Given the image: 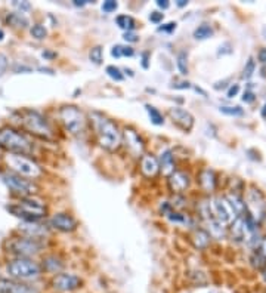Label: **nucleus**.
Returning <instances> with one entry per match:
<instances>
[{
	"instance_id": "obj_10",
	"label": "nucleus",
	"mask_w": 266,
	"mask_h": 293,
	"mask_svg": "<svg viewBox=\"0 0 266 293\" xmlns=\"http://www.w3.org/2000/svg\"><path fill=\"white\" fill-rule=\"evenodd\" d=\"M210 209H212V215L216 221H219L222 224H226V222H232L237 215L235 212L232 210L231 204L228 203L226 199L223 197H216L210 202Z\"/></svg>"
},
{
	"instance_id": "obj_39",
	"label": "nucleus",
	"mask_w": 266,
	"mask_h": 293,
	"mask_svg": "<svg viewBox=\"0 0 266 293\" xmlns=\"http://www.w3.org/2000/svg\"><path fill=\"white\" fill-rule=\"evenodd\" d=\"M6 68H8V58H6V55L0 53V76H3Z\"/></svg>"
},
{
	"instance_id": "obj_19",
	"label": "nucleus",
	"mask_w": 266,
	"mask_h": 293,
	"mask_svg": "<svg viewBox=\"0 0 266 293\" xmlns=\"http://www.w3.org/2000/svg\"><path fill=\"white\" fill-rule=\"evenodd\" d=\"M160 170V164L158 160L154 156H142L141 157V172L147 177V178H154L155 175Z\"/></svg>"
},
{
	"instance_id": "obj_32",
	"label": "nucleus",
	"mask_w": 266,
	"mask_h": 293,
	"mask_svg": "<svg viewBox=\"0 0 266 293\" xmlns=\"http://www.w3.org/2000/svg\"><path fill=\"white\" fill-rule=\"evenodd\" d=\"M177 68L180 71V74H188V63H186V53L185 52H180L177 55Z\"/></svg>"
},
{
	"instance_id": "obj_48",
	"label": "nucleus",
	"mask_w": 266,
	"mask_h": 293,
	"mask_svg": "<svg viewBox=\"0 0 266 293\" xmlns=\"http://www.w3.org/2000/svg\"><path fill=\"white\" fill-rule=\"evenodd\" d=\"M144 68H148V53H144V61H142Z\"/></svg>"
},
{
	"instance_id": "obj_47",
	"label": "nucleus",
	"mask_w": 266,
	"mask_h": 293,
	"mask_svg": "<svg viewBox=\"0 0 266 293\" xmlns=\"http://www.w3.org/2000/svg\"><path fill=\"white\" fill-rule=\"evenodd\" d=\"M157 6L161 8V9H167V8L170 6V3H169L167 0H158V2H157Z\"/></svg>"
},
{
	"instance_id": "obj_24",
	"label": "nucleus",
	"mask_w": 266,
	"mask_h": 293,
	"mask_svg": "<svg viewBox=\"0 0 266 293\" xmlns=\"http://www.w3.org/2000/svg\"><path fill=\"white\" fill-rule=\"evenodd\" d=\"M43 268L49 272H58L62 268V262L56 256H49L43 261Z\"/></svg>"
},
{
	"instance_id": "obj_37",
	"label": "nucleus",
	"mask_w": 266,
	"mask_h": 293,
	"mask_svg": "<svg viewBox=\"0 0 266 293\" xmlns=\"http://www.w3.org/2000/svg\"><path fill=\"white\" fill-rule=\"evenodd\" d=\"M254 68H256V64H254V61L250 58L248 60V63H247V66H245V68H244V77L245 79H250L251 76H253V73H254Z\"/></svg>"
},
{
	"instance_id": "obj_51",
	"label": "nucleus",
	"mask_w": 266,
	"mask_h": 293,
	"mask_svg": "<svg viewBox=\"0 0 266 293\" xmlns=\"http://www.w3.org/2000/svg\"><path fill=\"white\" fill-rule=\"evenodd\" d=\"M186 3H188L186 0H179V2H177V6H185Z\"/></svg>"
},
{
	"instance_id": "obj_8",
	"label": "nucleus",
	"mask_w": 266,
	"mask_h": 293,
	"mask_svg": "<svg viewBox=\"0 0 266 293\" xmlns=\"http://www.w3.org/2000/svg\"><path fill=\"white\" fill-rule=\"evenodd\" d=\"M42 243L39 240H34V239H28V237H22V239H14L11 243H9V249L20 255L21 258H27V256H33V255H37L40 250H42Z\"/></svg>"
},
{
	"instance_id": "obj_12",
	"label": "nucleus",
	"mask_w": 266,
	"mask_h": 293,
	"mask_svg": "<svg viewBox=\"0 0 266 293\" xmlns=\"http://www.w3.org/2000/svg\"><path fill=\"white\" fill-rule=\"evenodd\" d=\"M123 139L133 157H142L145 145H144V139L136 131H133L132 128H126L123 132Z\"/></svg>"
},
{
	"instance_id": "obj_26",
	"label": "nucleus",
	"mask_w": 266,
	"mask_h": 293,
	"mask_svg": "<svg viewBox=\"0 0 266 293\" xmlns=\"http://www.w3.org/2000/svg\"><path fill=\"white\" fill-rule=\"evenodd\" d=\"M212 34H213V28H212L210 25H207V24H203V25H200L198 28L194 31V37H195L197 40H204V39H209Z\"/></svg>"
},
{
	"instance_id": "obj_36",
	"label": "nucleus",
	"mask_w": 266,
	"mask_h": 293,
	"mask_svg": "<svg viewBox=\"0 0 266 293\" xmlns=\"http://www.w3.org/2000/svg\"><path fill=\"white\" fill-rule=\"evenodd\" d=\"M167 218L172 222H185L186 224V221H188V218H185V215L177 213V212H167Z\"/></svg>"
},
{
	"instance_id": "obj_33",
	"label": "nucleus",
	"mask_w": 266,
	"mask_h": 293,
	"mask_svg": "<svg viewBox=\"0 0 266 293\" xmlns=\"http://www.w3.org/2000/svg\"><path fill=\"white\" fill-rule=\"evenodd\" d=\"M46 34H47V31H46V28H44L43 25H40V24H36V25H33L31 27V36L33 37H36L37 40H42L46 37Z\"/></svg>"
},
{
	"instance_id": "obj_21",
	"label": "nucleus",
	"mask_w": 266,
	"mask_h": 293,
	"mask_svg": "<svg viewBox=\"0 0 266 293\" xmlns=\"http://www.w3.org/2000/svg\"><path fill=\"white\" fill-rule=\"evenodd\" d=\"M192 243L197 249H206L210 245L212 236L206 231V229H195L192 234Z\"/></svg>"
},
{
	"instance_id": "obj_29",
	"label": "nucleus",
	"mask_w": 266,
	"mask_h": 293,
	"mask_svg": "<svg viewBox=\"0 0 266 293\" xmlns=\"http://www.w3.org/2000/svg\"><path fill=\"white\" fill-rule=\"evenodd\" d=\"M117 25L126 31H132L135 28V20L129 15H120V17H117Z\"/></svg>"
},
{
	"instance_id": "obj_44",
	"label": "nucleus",
	"mask_w": 266,
	"mask_h": 293,
	"mask_svg": "<svg viewBox=\"0 0 266 293\" xmlns=\"http://www.w3.org/2000/svg\"><path fill=\"white\" fill-rule=\"evenodd\" d=\"M124 39H126L127 42H138V36L130 33V31H127V33L124 34Z\"/></svg>"
},
{
	"instance_id": "obj_45",
	"label": "nucleus",
	"mask_w": 266,
	"mask_h": 293,
	"mask_svg": "<svg viewBox=\"0 0 266 293\" xmlns=\"http://www.w3.org/2000/svg\"><path fill=\"white\" fill-rule=\"evenodd\" d=\"M243 101L244 102H251V101H254V95H253L251 92H245L243 96Z\"/></svg>"
},
{
	"instance_id": "obj_41",
	"label": "nucleus",
	"mask_w": 266,
	"mask_h": 293,
	"mask_svg": "<svg viewBox=\"0 0 266 293\" xmlns=\"http://www.w3.org/2000/svg\"><path fill=\"white\" fill-rule=\"evenodd\" d=\"M175 28H176V23H169L164 24L163 27H160L158 30H160V31H169V33H170V31H173Z\"/></svg>"
},
{
	"instance_id": "obj_13",
	"label": "nucleus",
	"mask_w": 266,
	"mask_h": 293,
	"mask_svg": "<svg viewBox=\"0 0 266 293\" xmlns=\"http://www.w3.org/2000/svg\"><path fill=\"white\" fill-rule=\"evenodd\" d=\"M169 115L170 119L173 120V123L179 126L180 129H183L185 132L191 131L192 126H194V117L192 114L183 108H179V107H175V108H170L169 110Z\"/></svg>"
},
{
	"instance_id": "obj_5",
	"label": "nucleus",
	"mask_w": 266,
	"mask_h": 293,
	"mask_svg": "<svg viewBox=\"0 0 266 293\" xmlns=\"http://www.w3.org/2000/svg\"><path fill=\"white\" fill-rule=\"evenodd\" d=\"M8 272L11 277L17 280H31L37 278L42 272V268L37 262L28 259V258H18L8 264Z\"/></svg>"
},
{
	"instance_id": "obj_4",
	"label": "nucleus",
	"mask_w": 266,
	"mask_h": 293,
	"mask_svg": "<svg viewBox=\"0 0 266 293\" xmlns=\"http://www.w3.org/2000/svg\"><path fill=\"white\" fill-rule=\"evenodd\" d=\"M59 120L64 125L65 131L71 135H82L86 131V117L82 110L74 105H64L59 110Z\"/></svg>"
},
{
	"instance_id": "obj_34",
	"label": "nucleus",
	"mask_w": 266,
	"mask_h": 293,
	"mask_svg": "<svg viewBox=\"0 0 266 293\" xmlns=\"http://www.w3.org/2000/svg\"><path fill=\"white\" fill-rule=\"evenodd\" d=\"M107 74L110 76L112 80H115V82H121L124 79V76L121 74V70L117 68L115 66H108L107 67Z\"/></svg>"
},
{
	"instance_id": "obj_17",
	"label": "nucleus",
	"mask_w": 266,
	"mask_h": 293,
	"mask_svg": "<svg viewBox=\"0 0 266 293\" xmlns=\"http://www.w3.org/2000/svg\"><path fill=\"white\" fill-rule=\"evenodd\" d=\"M20 231H22L28 239H40L47 234V228L42 224H37L36 221H25L24 224L20 225Z\"/></svg>"
},
{
	"instance_id": "obj_14",
	"label": "nucleus",
	"mask_w": 266,
	"mask_h": 293,
	"mask_svg": "<svg viewBox=\"0 0 266 293\" xmlns=\"http://www.w3.org/2000/svg\"><path fill=\"white\" fill-rule=\"evenodd\" d=\"M191 184V178L188 173L180 172V170H175L170 177H169V188L172 193L175 194H180L183 193Z\"/></svg>"
},
{
	"instance_id": "obj_1",
	"label": "nucleus",
	"mask_w": 266,
	"mask_h": 293,
	"mask_svg": "<svg viewBox=\"0 0 266 293\" xmlns=\"http://www.w3.org/2000/svg\"><path fill=\"white\" fill-rule=\"evenodd\" d=\"M89 119L93 126L99 145L107 151H117L123 144V135L118 131L117 125L111 122L110 119H107L104 114L96 113V111L89 114Z\"/></svg>"
},
{
	"instance_id": "obj_52",
	"label": "nucleus",
	"mask_w": 266,
	"mask_h": 293,
	"mask_svg": "<svg viewBox=\"0 0 266 293\" xmlns=\"http://www.w3.org/2000/svg\"><path fill=\"white\" fill-rule=\"evenodd\" d=\"M262 115L266 117V104H265V107H263V110H262Z\"/></svg>"
},
{
	"instance_id": "obj_23",
	"label": "nucleus",
	"mask_w": 266,
	"mask_h": 293,
	"mask_svg": "<svg viewBox=\"0 0 266 293\" xmlns=\"http://www.w3.org/2000/svg\"><path fill=\"white\" fill-rule=\"evenodd\" d=\"M228 203L231 204V207H232V210L235 212V215L237 216H243L245 215V203H244V200L238 196V194H229L228 196Z\"/></svg>"
},
{
	"instance_id": "obj_25",
	"label": "nucleus",
	"mask_w": 266,
	"mask_h": 293,
	"mask_svg": "<svg viewBox=\"0 0 266 293\" xmlns=\"http://www.w3.org/2000/svg\"><path fill=\"white\" fill-rule=\"evenodd\" d=\"M207 224H209V229H210V232H209L210 236L218 237V239H222L225 236V226L222 222L216 221V219H210V221H207Z\"/></svg>"
},
{
	"instance_id": "obj_54",
	"label": "nucleus",
	"mask_w": 266,
	"mask_h": 293,
	"mask_svg": "<svg viewBox=\"0 0 266 293\" xmlns=\"http://www.w3.org/2000/svg\"><path fill=\"white\" fill-rule=\"evenodd\" d=\"M263 37H265V39H266V27H265V28H263Z\"/></svg>"
},
{
	"instance_id": "obj_43",
	"label": "nucleus",
	"mask_w": 266,
	"mask_h": 293,
	"mask_svg": "<svg viewBox=\"0 0 266 293\" xmlns=\"http://www.w3.org/2000/svg\"><path fill=\"white\" fill-rule=\"evenodd\" d=\"M238 90H240V86H238V85H232V86L229 88V90H228V96H229V98H234V96L238 93Z\"/></svg>"
},
{
	"instance_id": "obj_20",
	"label": "nucleus",
	"mask_w": 266,
	"mask_h": 293,
	"mask_svg": "<svg viewBox=\"0 0 266 293\" xmlns=\"http://www.w3.org/2000/svg\"><path fill=\"white\" fill-rule=\"evenodd\" d=\"M160 170L166 175L170 177L175 172V158H173V153L170 150L164 151L160 157Z\"/></svg>"
},
{
	"instance_id": "obj_3",
	"label": "nucleus",
	"mask_w": 266,
	"mask_h": 293,
	"mask_svg": "<svg viewBox=\"0 0 266 293\" xmlns=\"http://www.w3.org/2000/svg\"><path fill=\"white\" fill-rule=\"evenodd\" d=\"M21 125L24 129H27L30 134L43 138V139H52L53 138V131L47 120L43 115L33 110H24L21 111Z\"/></svg>"
},
{
	"instance_id": "obj_35",
	"label": "nucleus",
	"mask_w": 266,
	"mask_h": 293,
	"mask_svg": "<svg viewBox=\"0 0 266 293\" xmlns=\"http://www.w3.org/2000/svg\"><path fill=\"white\" fill-rule=\"evenodd\" d=\"M221 113L226 114V115L238 117V115H243L244 111L243 108H240V107H221Z\"/></svg>"
},
{
	"instance_id": "obj_42",
	"label": "nucleus",
	"mask_w": 266,
	"mask_h": 293,
	"mask_svg": "<svg viewBox=\"0 0 266 293\" xmlns=\"http://www.w3.org/2000/svg\"><path fill=\"white\" fill-rule=\"evenodd\" d=\"M14 5L17 6V8H20L21 11H28V9H31V5L28 3V2H14Z\"/></svg>"
},
{
	"instance_id": "obj_9",
	"label": "nucleus",
	"mask_w": 266,
	"mask_h": 293,
	"mask_svg": "<svg viewBox=\"0 0 266 293\" xmlns=\"http://www.w3.org/2000/svg\"><path fill=\"white\" fill-rule=\"evenodd\" d=\"M2 180L3 182L15 193L18 194H33L36 191V185L30 181L24 180L21 175L18 173H14V172H6V173H2Z\"/></svg>"
},
{
	"instance_id": "obj_7",
	"label": "nucleus",
	"mask_w": 266,
	"mask_h": 293,
	"mask_svg": "<svg viewBox=\"0 0 266 293\" xmlns=\"http://www.w3.org/2000/svg\"><path fill=\"white\" fill-rule=\"evenodd\" d=\"M8 209L14 215L22 216L25 221H37L46 213L44 204L34 200V199H24L18 203V206H9Z\"/></svg>"
},
{
	"instance_id": "obj_40",
	"label": "nucleus",
	"mask_w": 266,
	"mask_h": 293,
	"mask_svg": "<svg viewBox=\"0 0 266 293\" xmlns=\"http://www.w3.org/2000/svg\"><path fill=\"white\" fill-rule=\"evenodd\" d=\"M163 17H164V15H163L161 12H151V14H150V20L155 24H158L160 21H163Z\"/></svg>"
},
{
	"instance_id": "obj_2",
	"label": "nucleus",
	"mask_w": 266,
	"mask_h": 293,
	"mask_svg": "<svg viewBox=\"0 0 266 293\" xmlns=\"http://www.w3.org/2000/svg\"><path fill=\"white\" fill-rule=\"evenodd\" d=\"M0 147L11 154H20V156L30 154L33 150L30 141L22 135L21 132L12 128L0 129Z\"/></svg>"
},
{
	"instance_id": "obj_30",
	"label": "nucleus",
	"mask_w": 266,
	"mask_h": 293,
	"mask_svg": "<svg viewBox=\"0 0 266 293\" xmlns=\"http://www.w3.org/2000/svg\"><path fill=\"white\" fill-rule=\"evenodd\" d=\"M89 58H90L92 63H95L96 66H99L102 63V47L101 46L92 47L90 52H89Z\"/></svg>"
},
{
	"instance_id": "obj_28",
	"label": "nucleus",
	"mask_w": 266,
	"mask_h": 293,
	"mask_svg": "<svg viewBox=\"0 0 266 293\" xmlns=\"http://www.w3.org/2000/svg\"><path fill=\"white\" fill-rule=\"evenodd\" d=\"M145 108H147V111H148V114H150V119H151V122H153L154 125H157V126L164 125V119H163V115H161V113H160L155 107L150 105V104H147V105H145Z\"/></svg>"
},
{
	"instance_id": "obj_15",
	"label": "nucleus",
	"mask_w": 266,
	"mask_h": 293,
	"mask_svg": "<svg viewBox=\"0 0 266 293\" xmlns=\"http://www.w3.org/2000/svg\"><path fill=\"white\" fill-rule=\"evenodd\" d=\"M0 293H37V290L20 281L0 278Z\"/></svg>"
},
{
	"instance_id": "obj_6",
	"label": "nucleus",
	"mask_w": 266,
	"mask_h": 293,
	"mask_svg": "<svg viewBox=\"0 0 266 293\" xmlns=\"http://www.w3.org/2000/svg\"><path fill=\"white\" fill-rule=\"evenodd\" d=\"M5 160L9 164V167H12L18 175L28 177V178H39L42 175V167L36 161H33L31 158L25 157V156L8 153Z\"/></svg>"
},
{
	"instance_id": "obj_50",
	"label": "nucleus",
	"mask_w": 266,
	"mask_h": 293,
	"mask_svg": "<svg viewBox=\"0 0 266 293\" xmlns=\"http://www.w3.org/2000/svg\"><path fill=\"white\" fill-rule=\"evenodd\" d=\"M85 3H86V2H83V0H76V2H74L76 6H85Z\"/></svg>"
},
{
	"instance_id": "obj_38",
	"label": "nucleus",
	"mask_w": 266,
	"mask_h": 293,
	"mask_svg": "<svg viewBox=\"0 0 266 293\" xmlns=\"http://www.w3.org/2000/svg\"><path fill=\"white\" fill-rule=\"evenodd\" d=\"M117 8H118V5H117V2H114V0H107V2H104V5H102V11H104V12H114Z\"/></svg>"
},
{
	"instance_id": "obj_18",
	"label": "nucleus",
	"mask_w": 266,
	"mask_h": 293,
	"mask_svg": "<svg viewBox=\"0 0 266 293\" xmlns=\"http://www.w3.org/2000/svg\"><path fill=\"white\" fill-rule=\"evenodd\" d=\"M248 206H250V209L253 210V213H254L256 218H257V216H263L266 203L265 200H263V196L259 193V190L251 188V190L248 191Z\"/></svg>"
},
{
	"instance_id": "obj_49",
	"label": "nucleus",
	"mask_w": 266,
	"mask_h": 293,
	"mask_svg": "<svg viewBox=\"0 0 266 293\" xmlns=\"http://www.w3.org/2000/svg\"><path fill=\"white\" fill-rule=\"evenodd\" d=\"M175 88L176 89H185V88H189V83H180V85H176Z\"/></svg>"
},
{
	"instance_id": "obj_16",
	"label": "nucleus",
	"mask_w": 266,
	"mask_h": 293,
	"mask_svg": "<svg viewBox=\"0 0 266 293\" xmlns=\"http://www.w3.org/2000/svg\"><path fill=\"white\" fill-rule=\"evenodd\" d=\"M50 224L53 228L62 231V232H70V231H74L76 226H77V222L73 216L66 215V213H56L53 215Z\"/></svg>"
},
{
	"instance_id": "obj_53",
	"label": "nucleus",
	"mask_w": 266,
	"mask_h": 293,
	"mask_svg": "<svg viewBox=\"0 0 266 293\" xmlns=\"http://www.w3.org/2000/svg\"><path fill=\"white\" fill-rule=\"evenodd\" d=\"M3 36H5V33H3V31H2V30H0V40H2V39H3Z\"/></svg>"
},
{
	"instance_id": "obj_11",
	"label": "nucleus",
	"mask_w": 266,
	"mask_h": 293,
	"mask_svg": "<svg viewBox=\"0 0 266 293\" xmlns=\"http://www.w3.org/2000/svg\"><path fill=\"white\" fill-rule=\"evenodd\" d=\"M80 286H82V280L74 274H56L52 278V287L58 292H73V290H77Z\"/></svg>"
},
{
	"instance_id": "obj_46",
	"label": "nucleus",
	"mask_w": 266,
	"mask_h": 293,
	"mask_svg": "<svg viewBox=\"0 0 266 293\" xmlns=\"http://www.w3.org/2000/svg\"><path fill=\"white\" fill-rule=\"evenodd\" d=\"M257 56H259V61H260L262 64H266V49L265 47L259 50V55H257Z\"/></svg>"
},
{
	"instance_id": "obj_22",
	"label": "nucleus",
	"mask_w": 266,
	"mask_h": 293,
	"mask_svg": "<svg viewBox=\"0 0 266 293\" xmlns=\"http://www.w3.org/2000/svg\"><path fill=\"white\" fill-rule=\"evenodd\" d=\"M200 184H201V187H203L206 191L215 190V187H216V177H215L213 170L204 169V170L200 173Z\"/></svg>"
},
{
	"instance_id": "obj_27",
	"label": "nucleus",
	"mask_w": 266,
	"mask_h": 293,
	"mask_svg": "<svg viewBox=\"0 0 266 293\" xmlns=\"http://www.w3.org/2000/svg\"><path fill=\"white\" fill-rule=\"evenodd\" d=\"M133 49L132 47H129V46H121V45H117L112 47V50H111V55L112 56H115V58H121V56H133Z\"/></svg>"
},
{
	"instance_id": "obj_31",
	"label": "nucleus",
	"mask_w": 266,
	"mask_h": 293,
	"mask_svg": "<svg viewBox=\"0 0 266 293\" xmlns=\"http://www.w3.org/2000/svg\"><path fill=\"white\" fill-rule=\"evenodd\" d=\"M8 23H11L14 27H25V25H28L27 18L21 17L20 14H12V15H9V17H8Z\"/></svg>"
}]
</instances>
